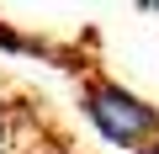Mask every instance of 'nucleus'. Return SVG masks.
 Instances as JSON below:
<instances>
[{
    "label": "nucleus",
    "mask_w": 159,
    "mask_h": 154,
    "mask_svg": "<svg viewBox=\"0 0 159 154\" xmlns=\"http://www.w3.org/2000/svg\"><path fill=\"white\" fill-rule=\"evenodd\" d=\"M80 106H85V117L101 128V138H111L122 149H148L159 138V106H148L143 96L122 91L117 80H106V74H90L85 80Z\"/></svg>",
    "instance_id": "f257e3e1"
},
{
    "label": "nucleus",
    "mask_w": 159,
    "mask_h": 154,
    "mask_svg": "<svg viewBox=\"0 0 159 154\" xmlns=\"http://www.w3.org/2000/svg\"><path fill=\"white\" fill-rule=\"evenodd\" d=\"M43 154H74V149H64V143H58V149H43Z\"/></svg>",
    "instance_id": "f03ea898"
},
{
    "label": "nucleus",
    "mask_w": 159,
    "mask_h": 154,
    "mask_svg": "<svg viewBox=\"0 0 159 154\" xmlns=\"http://www.w3.org/2000/svg\"><path fill=\"white\" fill-rule=\"evenodd\" d=\"M143 154H159V138H154V143H148V149H143Z\"/></svg>",
    "instance_id": "7ed1b4c3"
}]
</instances>
